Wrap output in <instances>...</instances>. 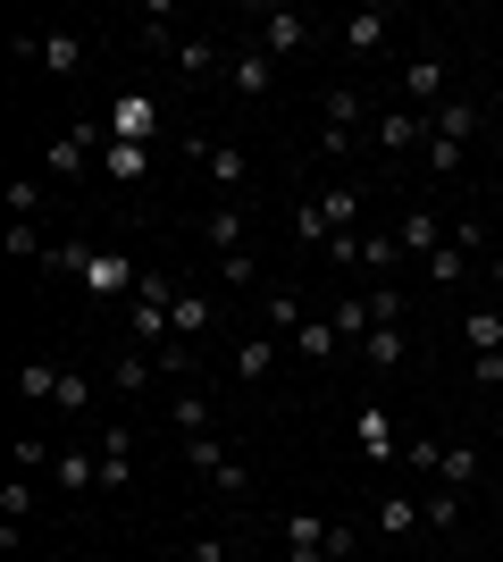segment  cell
Segmentation results:
<instances>
[{"instance_id": "cell-1", "label": "cell", "mask_w": 503, "mask_h": 562, "mask_svg": "<svg viewBox=\"0 0 503 562\" xmlns=\"http://www.w3.org/2000/svg\"><path fill=\"white\" fill-rule=\"evenodd\" d=\"M84 59H93V43L76 34V25H43V34H18V68H43V76H84Z\"/></svg>"}, {"instance_id": "cell-2", "label": "cell", "mask_w": 503, "mask_h": 562, "mask_svg": "<svg viewBox=\"0 0 503 562\" xmlns=\"http://www.w3.org/2000/svg\"><path fill=\"white\" fill-rule=\"evenodd\" d=\"M168 303H176V278L144 269V285H135V311H126L135 345H151V352H168V345H176V319H168Z\"/></svg>"}, {"instance_id": "cell-3", "label": "cell", "mask_w": 503, "mask_h": 562, "mask_svg": "<svg viewBox=\"0 0 503 562\" xmlns=\"http://www.w3.org/2000/svg\"><path fill=\"white\" fill-rule=\"evenodd\" d=\"M361 126H369V101H361L353 85H335V93H328V110H319V160H344Z\"/></svg>"}, {"instance_id": "cell-4", "label": "cell", "mask_w": 503, "mask_h": 562, "mask_svg": "<svg viewBox=\"0 0 503 562\" xmlns=\"http://www.w3.org/2000/svg\"><path fill=\"white\" fill-rule=\"evenodd\" d=\"M168 68H176V85H193V93H202V85H218V76H227V43H218V34H185V43L168 50Z\"/></svg>"}, {"instance_id": "cell-5", "label": "cell", "mask_w": 503, "mask_h": 562, "mask_svg": "<svg viewBox=\"0 0 503 562\" xmlns=\"http://www.w3.org/2000/svg\"><path fill=\"white\" fill-rule=\"evenodd\" d=\"M369 143H378V151H395V160H403V151H428V110H411V101L378 110V117H369Z\"/></svg>"}, {"instance_id": "cell-6", "label": "cell", "mask_w": 503, "mask_h": 562, "mask_svg": "<svg viewBox=\"0 0 503 562\" xmlns=\"http://www.w3.org/2000/svg\"><path fill=\"white\" fill-rule=\"evenodd\" d=\"M227 93H236V101H261V93H277V59H268L261 43L227 50Z\"/></svg>"}, {"instance_id": "cell-7", "label": "cell", "mask_w": 503, "mask_h": 562, "mask_svg": "<svg viewBox=\"0 0 503 562\" xmlns=\"http://www.w3.org/2000/svg\"><path fill=\"white\" fill-rule=\"evenodd\" d=\"M252 43H261L268 59H294V50L311 43V18H302V9H261V18H252Z\"/></svg>"}, {"instance_id": "cell-8", "label": "cell", "mask_w": 503, "mask_h": 562, "mask_svg": "<svg viewBox=\"0 0 503 562\" xmlns=\"http://www.w3.org/2000/svg\"><path fill=\"white\" fill-rule=\"evenodd\" d=\"M445 76H454V68H445V50H420V59L403 68V101H411V110H436V101H445Z\"/></svg>"}, {"instance_id": "cell-9", "label": "cell", "mask_w": 503, "mask_h": 562, "mask_svg": "<svg viewBox=\"0 0 503 562\" xmlns=\"http://www.w3.org/2000/svg\"><path fill=\"white\" fill-rule=\"evenodd\" d=\"M395 244H403V260H428L436 244H445V218H436L428 202H411V211L395 218Z\"/></svg>"}, {"instance_id": "cell-10", "label": "cell", "mask_w": 503, "mask_h": 562, "mask_svg": "<svg viewBox=\"0 0 503 562\" xmlns=\"http://www.w3.org/2000/svg\"><path fill=\"white\" fill-rule=\"evenodd\" d=\"M353 437H361L369 462H403V437H395V420H386L378 403H361V412H353Z\"/></svg>"}, {"instance_id": "cell-11", "label": "cell", "mask_w": 503, "mask_h": 562, "mask_svg": "<svg viewBox=\"0 0 503 562\" xmlns=\"http://www.w3.org/2000/svg\"><path fill=\"white\" fill-rule=\"evenodd\" d=\"M151 378H160V352H151V345L110 352V386H118V395H151Z\"/></svg>"}, {"instance_id": "cell-12", "label": "cell", "mask_w": 503, "mask_h": 562, "mask_svg": "<svg viewBox=\"0 0 503 562\" xmlns=\"http://www.w3.org/2000/svg\"><path fill=\"white\" fill-rule=\"evenodd\" d=\"M168 428H176V437H210V428H218V403L202 395V386H176V395H168Z\"/></svg>"}, {"instance_id": "cell-13", "label": "cell", "mask_w": 503, "mask_h": 562, "mask_svg": "<svg viewBox=\"0 0 503 562\" xmlns=\"http://www.w3.org/2000/svg\"><path fill=\"white\" fill-rule=\"evenodd\" d=\"M101 177H110V186H144L151 177V143H101Z\"/></svg>"}, {"instance_id": "cell-14", "label": "cell", "mask_w": 503, "mask_h": 562, "mask_svg": "<svg viewBox=\"0 0 503 562\" xmlns=\"http://www.w3.org/2000/svg\"><path fill=\"white\" fill-rule=\"evenodd\" d=\"M268 370H277V336H243V345L227 352V378H236V386H261Z\"/></svg>"}, {"instance_id": "cell-15", "label": "cell", "mask_w": 503, "mask_h": 562, "mask_svg": "<svg viewBox=\"0 0 503 562\" xmlns=\"http://www.w3.org/2000/svg\"><path fill=\"white\" fill-rule=\"evenodd\" d=\"M110 135H118V143H151V135H160V110H151L144 93H126L118 110H110Z\"/></svg>"}, {"instance_id": "cell-16", "label": "cell", "mask_w": 503, "mask_h": 562, "mask_svg": "<svg viewBox=\"0 0 503 562\" xmlns=\"http://www.w3.org/2000/svg\"><path fill=\"white\" fill-rule=\"evenodd\" d=\"M50 479L68 495H93L101 487V453H84V446H59V462H50Z\"/></svg>"}, {"instance_id": "cell-17", "label": "cell", "mask_w": 503, "mask_h": 562, "mask_svg": "<svg viewBox=\"0 0 503 562\" xmlns=\"http://www.w3.org/2000/svg\"><path fill=\"white\" fill-rule=\"evenodd\" d=\"M193 160L210 168V186H218V202H227V193L243 186V151H236V143H193Z\"/></svg>"}, {"instance_id": "cell-18", "label": "cell", "mask_w": 503, "mask_h": 562, "mask_svg": "<svg viewBox=\"0 0 503 562\" xmlns=\"http://www.w3.org/2000/svg\"><path fill=\"white\" fill-rule=\"evenodd\" d=\"M168 319H176V345H202V336H210V294H185V285H176V303H168Z\"/></svg>"}, {"instance_id": "cell-19", "label": "cell", "mask_w": 503, "mask_h": 562, "mask_svg": "<svg viewBox=\"0 0 503 562\" xmlns=\"http://www.w3.org/2000/svg\"><path fill=\"white\" fill-rule=\"evenodd\" d=\"M328 319H335V336H344V345L361 352V336L378 328V303H369V294H335V311H328Z\"/></svg>"}, {"instance_id": "cell-20", "label": "cell", "mask_w": 503, "mask_h": 562, "mask_svg": "<svg viewBox=\"0 0 503 562\" xmlns=\"http://www.w3.org/2000/svg\"><path fill=\"white\" fill-rule=\"evenodd\" d=\"M302 319H311V311H302V294H294V285L261 303V336H277V345H294V328H302Z\"/></svg>"}, {"instance_id": "cell-21", "label": "cell", "mask_w": 503, "mask_h": 562, "mask_svg": "<svg viewBox=\"0 0 503 562\" xmlns=\"http://www.w3.org/2000/svg\"><path fill=\"white\" fill-rule=\"evenodd\" d=\"M479 101H454V93H445V101H436V110H428V126H436V135H454V143H470V135H479Z\"/></svg>"}, {"instance_id": "cell-22", "label": "cell", "mask_w": 503, "mask_h": 562, "mask_svg": "<svg viewBox=\"0 0 503 562\" xmlns=\"http://www.w3.org/2000/svg\"><path fill=\"white\" fill-rule=\"evenodd\" d=\"M479 470H487L479 446H436V479H445L454 495H461V487H479Z\"/></svg>"}, {"instance_id": "cell-23", "label": "cell", "mask_w": 503, "mask_h": 562, "mask_svg": "<svg viewBox=\"0 0 503 562\" xmlns=\"http://www.w3.org/2000/svg\"><path fill=\"white\" fill-rule=\"evenodd\" d=\"M420 269H428V285H470V269H479V252H461V244H436V252L420 260Z\"/></svg>"}, {"instance_id": "cell-24", "label": "cell", "mask_w": 503, "mask_h": 562, "mask_svg": "<svg viewBox=\"0 0 503 562\" xmlns=\"http://www.w3.org/2000/svg\"><path fill=\"white\" fill-rule=\"evenodd\" d=\"M386 25H395L386 9H353V18H344V50H353V59H369V50L386 43Z\"/></svg>"}, {"instance_id": "cell-25", "label": "cell", "mask_w": 503, "mask_h": 562, "mask_svg": "<svg viewBox=\"0 0 503 562\" xmlns=\"http://www.w3.org/2000/svg\"><path fill=\"white\" fill-rule=\"evenodd\" d=\"M335 352H344L335 319H302V328H294V361H335Z\"/></svg>"}, {"instance_id": "cell-26", "label": "cell", "mask_w": 503, "mask_h": 562, "mask_svg": "<svg viewBox=\"0 0 503 562\" xmlns=\"http://www.w3.org/2000/svg\"><path fill=\"white\" fill-rule=\"evenodd\" d=\"M319 211H328L335 235H361V186H328V193H319Z\"/></svg>"}, {"instance_id": "cell-27", "label": "cell", "mask_w": 503, "mask_h": 562, "mask_svg": "<svg viewBox=\"0 0 503 562\" xmlns=\"http://www.w3.org/2000/svg\"><path fill=\"white\" fill-rule=\"evenodd\" d=\"M420 520H428V513H420L411 495H378V529H386V538H411Z\"/></svg>"}, {"instance_id": "cell-28", "label": "cell", "mask_w": 503, "mask_h": 562, "mask_svg": "<svg viewBox=\"0 0 503 562\" xmlns=\"http://www.w3.org/2000/svg\"><path fill=\"white\" fill-rule=\"evenodd\" d=\"M18 395L25 403H50V395H59V361H18Z\"/></svg>"}, {"instance_id": "cell-29", "label": "cell", "mask_w": 503, "mask_h": 562, "mask_svg": "<svg viewBox=\"0 0 503 562\" xmlns=\"http://www.w3.org/2000/svg\"><path fill=\"white\" fill-rule=\"evenodd\" d=\"M243 227H252V218H243L236 202H218L210 211V252H243Z\"/></svg>"}, {"instance_id": "cell-30", "label": "cell", "mask_w": 503, "mask_h": 562, "mask_svg": "<svg viewBox=\"0 0 503 562\" xmlns=\"http://www.w3.org/2000/svg\"><path fill=\"white\" fill-rule=\"evenodd\" d=\"M361 361H369V370H395V361H403V328H369L361 336Z\"/></svg>"}, {"instance_id": "cell-31", "label": "cell", "mask_w": 503, "mask_h": 562, "mask_svg": "<svg viewBox=\"0 0 503 562\" xmlns=\"http://www.w3.org/2000/svg\"><path fill=\"white\" fill-rule=\"evenodd\" d=\"M185 462L202 470V479H218V470L236 462V453H227V437H185Z\"/></svg>"}, {"instance_id": "cell-32", "label": "cell", "mask_w": 503, "mask_h": 562, "mask_svg": "<svg viewBox=\"0 0 503 562\" xmlns=\"http://www.w3.org/2000/svg\"><path fill=\"white\" fill-rule=\"evenodd\" d=\"M461 336H470V352H503V311H470Z\"/></svg>"}, {"instance_id": "cell-33", "label": "cell", "mask_w": 503, "mask_h": 562, "mask_svg": "<svg viewBox=\"0 0 503 562\" xmlns=\"http://www.w3.org/2000/svg\"><path fill=\"white\" fill-rule=\"evenodd\" d=\"M50 412H93V378H84V370H59V395H50Z\"/></svg>"}, {"instance_id": "cell-34", "label": "cell", "mask_w": 503, "mask_h": 562, "mask_svg": "<svg viewBox=\"0 0 503 562\" xmlns=\"http://www.w3.org/2000/svg\"><path fill=\"white\" fill-rule=\"evenodd\" d=\"M461 151H470V143H454V135L428 126V177H461Z\"/></svg>"}, {"instance_id": "cell-35", "label": "cell", "mask_w": 503, "mask_h": 562, "mask_svg": "<svg viewBox=\"0 0 503 562\" xmlns=\"http://www.w3.org/2000/svg\"><path fill=\"white\" fill-rule=\"evenodd\" d=\"M43 177H18V186H9V218H43Z\"/></svg>"}, {"instance_id": "cell-36", "label": "cell", "mask_w": 503, "mask_h": 562, "mask_svg": "<svg viewBox=\"0 0 503 562\" xmlns=\"http://www.w3.org/2000/svg\"><path fill=\"white\" fill-rule=\"evenodd\" d=\"M218 285H236V294H243V285H261V260H252V252H218Z\"/></svg>"}, {"instance_id": "cell-37", "label": "cell", "mask_w": 503, "mask_h": 562, "mask_svg": "<svg viewBox=\"0 0 503 562\" xmlns=\"http://www.w3.org/2000/svg\"><path fill=\"white\" fill-rule=\"evenodd\" d=\"M50 244H43V227H34V218H18V227H9V260H43Z\"/></svg>"}, {"instance_id": "cell-38", "label": "cell", "mask_w": 503, "mask_h": 562, "mask_svg": "<svg viewBox=\"0 0 503 562\" xmlns=\"http://www.w3.org/2000/svg\"><path fill=\"white\" fill-rule=\"evenodd\" d=\"M25 513H34V479H9V495H0V520H9V529H18Z\"/></svg>"}, {"instance_id": "cell-39", "label": "cell", "mask_w": 503, "mask_h": 562, "mask_svg": "<svg viewBox=\"0 0 503 562\" xmlns=\"http://www.w3.org/2000/svg\"><path fill=\"white\" fill-rule=\"evenodd\" d=\"M420 513H428V529H461V495H428Z\"/></svg>"}, {"instance_id": "cell-40", "label": "cell", "mask_w": 503, "mask_h": 562, "mask_svg": "<svg viewBox=\"0 0 503 562\" xmlns=\"http://www.w3.org/2000/svg\"><path fill=\"white\" fill-rule=\"evenodd\" d=\"M470 378H479V386H503V352H479V361H470Z\"/></svg>"}, {"instance_id": "cell-41", "label": "cell", "mask_w": 503, "mask_h": 562, "mask_svg": "<svg viewBox=\"0 0 503 562\" xmlns=\"http://www.w3.org/2000/svg\"><path fill=\"white\" fill-rule=\"evenodd\" d=\"M286 562H328V554H319V546H286Z\"/></svg>"}, {"instance_id": "cell-42", "label": "cell", "mask_w": 503, "mask_h": 562, "mask_svg": "<svg viewBox=\"0 0 503 562\" xmlns=\"http://www.w3.org/2000/svg\"><path fill=\"white\" fill-rule=\"evenodd\" d=\"M151 562H202V554H193V546H176V554H151Z\"/></svg>"}, {"instance_id": "cell-43", "label": "cell", "mask_w": 503, "mask_h": 562, "mask_svg": "<svg viewBox=\"0 0 503 562\" xmlns=\"http://www.w3.org/2000/svg\"><path fill=\"white\" fill-rule=\"evenodd\" d=\"M487 278H495V285H503V252H495V260H487Z\"/></svg>"}, {"instance_id": "cell-44", "label": "cell", "mask_w": 503, "mask_h": 562, "mask_svg": "<svg viewBox=\"0 0 503 562\" xmlns=\"http://www.w3.org/2000/svg\"><path fill=\"white\" fill-rule=\"evenodd\" d=\"M495 513H503V479H495Z\"/></svg>"}]
</instances>
